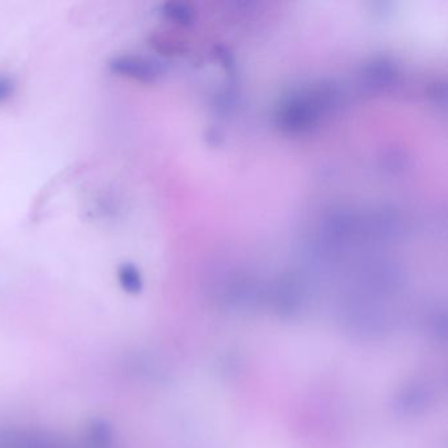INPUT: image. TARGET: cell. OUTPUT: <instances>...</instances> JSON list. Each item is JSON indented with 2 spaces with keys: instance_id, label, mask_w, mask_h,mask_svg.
I'll use <instances>...</instances> for the list:
<instances>
[{
  "instance_id": "6da1fadb",
  "label": "cell",
  "mask_w": 448,
  "mask_h": 448,
  "mask_svg": "<svg viewBox=\"0 0 448 448\" xmlns=\"http://www.w3.org/2000/svg\"><path fill=\"white\" fill-rule=\"evenodd\" d=\"M338 103V91L332 83L312 84L292 92L276 111V125L287 133H305L330 113Z\"/></svg>"
},
{
  "instance_id": "7a4b0ae2",
  "label": "cell",
  "mask_w": 448,
  "mask_h": 448,
  "mask_svg": "<svg viewBox=\"0 0 448 448\" xmlns=\"http://www.w3.org/2000/svg\"><path fill=\"white\" fill-rule=\"evenodd\" d=\"M111 68L138 82H154L162 73V67L154 59L140 56H118L112 59Z\"/></svg>"
},
{
  "instance_id": "3957f363",
  "label": "cell",
  "mask_w": 448,
  "mask_h": 448,
  "mask_svg": "<svg viewBox=\"0 0 448 448\" xmlns=\"http://www.w3.org/2000/svg\"><path fill=\"white\" fill-rule=\"evenodd\" d=\"M397 74L394 63L388 58L379 57L368 62L363 70V83L371 90H382L393 83Z\"/></svg>"
},
{
  "instance_id": "277c9868",
  "label": "cell",
  "mask_w": 448,
  "mask_h": 448,
  "mask_svg": "<svg viewBox=\"0 0 448 448\" xmlns=\"http://www.w3.org/2000/svg\"><path fill=\"white\" fill-rule=\"evenodd\" d=\"M163 14L171 21L180 25L191 24L195 17V9L191 4L183 1H168L163 6Z\"/></svg>"
},
{
  "instance_id": "5b68a950",
  "label": "cell",
  "mask_w": 448,
  "mask_h": 448,
  "mask_svg": "<svg viewBox=\"0 0 448 448\" xmlns=\"http://www.w3.org/2000/svg\"><path fill=\"white\" fill-rule=\"evenodd\" d=\"M118 282L128 293H138L142 288L140 271L133 265H124L118 270Z\"/></svg>"
},
{
  "instance_id": "8992f818",
  "label": "cell",
  "mask_w": 448,
  "mask_h": 448,
  "mask_svg": "<svg viewBox=\"0 0 448 448\" xmlns=\"http://www.w3.org/2000/svg\"><path fill=\"white\" fill-rule=\"evenodd\" d=\"M15 92V82L14 79L6 74H0V103H4L14 95Z\"/></svg>"
},
{
  "instance_id": "52a82bcc",
  "label": "cell",
  "mask_w": 448,
  "mask_h": 448,
  "mask_svg": "<svg viewBox=\"0 0 448 448\" xmlns=\"http://www.w3.org/2000/svg\"><path fill=\"white\" fill-rule=\"evenodd\" d=\"M430 96L437 103H444L446 101V86L443 83H435L430 90Z\"/></svg>"
}]
</instances>
